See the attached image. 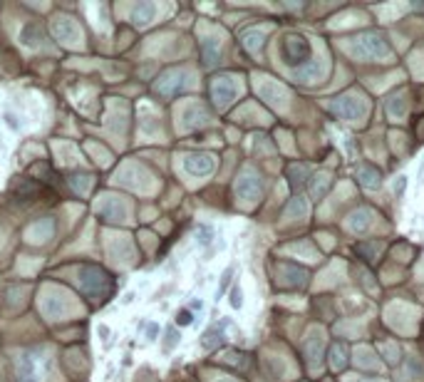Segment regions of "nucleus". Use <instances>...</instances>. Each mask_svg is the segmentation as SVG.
Returning a JSON list of instances; mask_svg holds the SVG:
<instances>
[{"instance_id":"nucleus-1","label":"nucleus","mask_w":424,"mask_h":382,"mask_svg":"<svg viewBox=\"0 0 424 382\" xmlns=\"http://www.w3.org/2000/svg\"><path fill=\"white\" fill-rule=\"evenodd\" d=\"M355 52L357 55H362V58H387L389 55V47H387V42L382 35H377V33H365V35H360V38L355 40Z\"/></svg>"},{"instance_id":"nucleus-2","label":"nucleus","mask_w":424,"mask_h":382,"mask_svg":"<svg viewBox=\"0 0 424 382\" xmlns=\"http://www.w3.org/2000/svg\"><path fill=\"white\" fill-rule=\"evenodd\" d=\"M283 55H286V62L290 67H298L300 62H305L310 55V42L300 35H288L286 42H283Z\"/></svg>"},{"instance_id":"nucleus-3","label":"nucleus","mask_w":424,"mask_h":382,"mask_svg":"<svg viewBox=\"0 0 424 382\" xmlns=\"http://www.w3.org/2000/svg\"><path fill=\"white\" fill-rule=\"evenodd\" d=\"M332 110L340 112L343 117H347V119H360L362 112H365V104H362L357 97H343V99H337V102L332 104Z\"/></svg>"},{"instance_id":"nucleus-4","label":"nucleus","mask_w":424,"mask_h":382,"mask_svg":"<svg viewBox=\"0 0 424 382\" xmlns=\"http://www.w3.org/2000/svg\"><path fill=\"white\" fill-rule=\"evenodd\" d=\"M18 382H40V370H38V358L33 355H22L18 360Z\"/></svg>"},{"instance_id":"nucleus-5","label":"nucleus","mask_w":424,"mask_h":382,"mask_svg":"<svg viewBox=\"0 0 424 382\" xmlns=\"http://www.w3.org/2000/svg\"><path fill=\"white\" fill-rule=\"evenodd\" d=\"M360 181H362V186H367V189H380L382 186V174L377 172L372 164H365L362 169H360Z\"/></svg>"},{"instance_id":"nucleus-6","label":"nucleus","mask_w":424,"mask_h":382,"mask_svg":"<svg viewBox=\"0 0 424 382\" xmlns=\"http://www.w3.org/2000/svg\"><path fill=\"white\" fill-rule=\"evenodd\" d=\"M186 169L193 174H209L213 169V159L206 156V154H201V156H189V159H186Z\"/></svg>"},{"instance_id":"nucleus-7","label":"nucleus","mask_w":424,"mask_h":382,"mask_svg":"<svg viewBox=\"0 0 424 382\" xmlns=\"http://www.w3.org/2000/svg\"><path fill=\"white\" fill-rule=\"evenodd\" d=\"M367 226H370V216H367V211L352 213V219H350V229L355 231V233H362Z\"/></svg>"},{"instance_id":"nucleus-8","label":"nucleus","mask_w":424,"mask_h":382,"mask_svg":"<svg viewBox=\"0 0 424 382\" xmlns=\"http://www.w3.org/2000/svg\"><path fill=\"white\" fill-rule=\"evenodd\" d=\"M320 72H323V62H320V60H315L313 65L303 67V70H298V77H300V79H313V77H318Z\"/></svg>"},{"instance_id":"nucleus-9","label":"nucleus","mask_w":424,"mask_h":382,"mask_svg":"<svg viewBox=\"0 0 424 382\" xmlns=\"http://www.w3.org/2000/svg\"><path fill=\"white\" fill-rule=\"evenodd\" d=\"M218 340H221V328H211V330H206V335H204V347L211 350Z\"/></svg>"},{"instance_id":"nucleus-10","label":"nucleus","mask_w":424,"mask_h":382,"mask_svg":"<svg viewBox=\"0 0 424 382\" xmlns=\"http://www.w3.org/2000/svg\"><path fill=\"white\" fill-rule=\"evenodd\" d=\"M402 107H405V102L400 99V95H394V97H392V99H387V110H389L392 115H397V117H400V115H402V112H405Z\"/></svg>"},{"instance_id":"nucleus-11","label":"nucleus","mask_w":424,"mask_h":382,"mask_svg":"<svg viewBox=\"0 0 424 382\" xmlns=\"http://www.w3.org/2000/svg\"><path fill=\"white\" fill-rule=\"evenodd\" d=\"M176 343H179V333H176V328H169V330H166V343H164V350L169 352Z\"/></svg>"},{"instance_id":"nucleus-12","label":"nucleus","mask_w":424,"mask_h":382,"mask_svg":"<svg viewBox=\"0 0 424 382\" xmlns=\"http://www.w3.org/2000/svg\"><path fill=\"white\" fill-rule=\"evenodd\" d=\"M241 306H243V293H241V288H238V286H233L231 288V308L238 310Z\"/></svg>"},{"instance_id":"nucleus-13","label":"nucleus","mask_w":424,"mask_h":382,"mask_svg":"<svg viewBox=\"0 0 424 382\" xmlns=\"http://www.w3.org/2000/svg\"><path fill=\"white\" fill-rule=\"evenodd\" d=\"M290 172L295 174V179H293V186H300V181H303V176H308V167H293Z\"/></svg>"},{"instance_id":"nucleus-14","label":"nucleus","mask_w":424,"mask_h":382,"mask_svg":"<svg viewBox=\"0 0 424 382\" xmlns=\"http://www.w3.org/2000/svg\"><path fill=\"white\" fill-rule=\"evenodd\" d=\"M176 323H179V325H191L193 323L191 310H186V308H184V310H179V313H176Z\"/></svg>"},{"instance_id":"nucleus-15","label":"nucleus","mask_w":424,"mask_h":382,"mask_svg":"<svg viewBox=\"0 0 424 382\" xmlns=\"http://www.w3.org/2000/svg\"><path fill=\"white\" fill-rule=\"evenodd\" d=\"M231 276H233V268H226V270H223V278H221V288H218V295H223V290L229 288V283H231Z\"/></svg>"},{"instance_id":"nucleus-16","label":"nucleus","mask_w":424,"mask_h":382,"mask_svg":"<svg viewBox=\"0 0 424 382\" xmlns=\"http://www.w3.org/2000/svg\"><path fill=\"white\" fill-rule=\"evenodd\" d=\"M156 333H159V325L152 323L149 325V330H147V340H149V343H154L156 340Z\"/></svg>"},{"instance_id":"nucleus-17","label":"nucleus","mask_w":424,"mask_h":382,"mask_svg":"<svg viewBox=\"0 0 424 382\" xmlns=\"http://www.w3.org/2000/svg\"><path fill=\"white\" fill-rule=\"evenodd\" d=\"M211 233H213L211 229H206V226H204V229H201V238H199V241H201V243H209V241H211Z\"/></svg>"},{"instance_id":"nucleus-18","label":"nucleus","mask_w":424,"mask_h":382,"mask_svg":"<svg viewBox=\"0 0 424 382\" xmlns=\"http://www.w3.org/2000/svg\"><path fill=\"white\" fill-rule=\"evenodd\" d=\"M405 184H407V179H405V176H400V181H397V186H394V191H397V194H402V189H405Z\"/></svg>"},{"instance_id":"nucleus-19","label":"nucleus","mask_w":424,"mask_h":382,"mask_svg":"<svg viewBox=\"0 0 424 382\" xmlns=\"http://www.w3.org/2000/svg\"><path fill=\"white\" fill-rule=\"evenodd\" d=\"M5 119H8V124H10L13 129H18V124H15V119H13V115H5Z\"/></svg>"}]
</instances>
